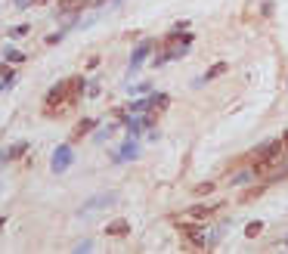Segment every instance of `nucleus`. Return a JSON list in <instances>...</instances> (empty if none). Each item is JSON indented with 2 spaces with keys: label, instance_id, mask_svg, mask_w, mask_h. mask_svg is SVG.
<instances>
[{
  "label": "nucleus",
  "instance_id": "f257e3e1",
  "mask_svg": "<svg viewBox=\"0 0 288 254\" xmlns=\"http://www.w3.org/2000/svg\"><path fill=\"white\" fill-rule=\"evenodd\" d=\"M189 47H192V34H177V31H170L167 38H165V50L155 56V65L161 68V65L170 62V59H180V56L189 53Z\"/></svg>",
  "mask_w": 288,
  "mask_h": 254
},
{
  "label": "nucleus",
  "instance_id": "f03ea898",
  "mask_svg": "<svg viewBox=\"0 0 288 254\" xmlns=\"http://www.w3.org/2000/svg\"><path fill=\"white\" fill-rule=\"evenodd\" d=\"M72 158H75V152H72V146H68V143L56 146V149H53V161H50L53 174H62V170H68V168H72Z\"/></svg>",
  "mask_w": 288,
  "mask_h": 254
},
{
  "label": "nucleus",
  "instance_id": "7ed1b4c3",
  "mask_svg": "<svg viewBox=\"0 0 288 254\" xmlns=\"http://www.w3.org/2000/svg\"><path fill=\"white\" fill-rule=\"evenodd\" d=\"M115 202H118V192H99V195H93V199H87L81 205V214H93L99 208H112Z\"/></svg>",
  "mask_w": 288,
  "mask_h": 254
},
{
  "label": "nucleus",
  "instance_id": "20e7f679",
  "mask_svg": "<svg viewBox=\"0 0 288 254\" xmlns=\"http://www.w3.org/2000/svg\"><path fill=\"white\" fill-rule=\"evenodd\" d=\"M149 53H152V41H143V43H140V47H136V50H133V56H130V72H127V75H133V72H136V68H140V65H143V59H146V56H149Z\"/></svg>",
  "mask_w": 288,
  "mask_h": 254
},
{
  "label": "nucleus",
  "instance_id": "39448f33",
  "mask_svg": "<svg viewBox=\"0 0 288 254\" xmlns=\"http://www.w3.org/2000/svg\"><path fill=\"white\" fill-rule=\"evenodd\" d=\"M68 87H72V81H59V84H53V90L47 93V109H53L59 99H65V93H68Z\"/></svg>",
  "mask_w": 288,
  "mask_h": 254
},
{
  "label": "nucleus",
  "instance_id": "423d86ee",
  "mask_svg": "<svg viewBox=\"0 0 288 254\" xmlns=\"http://www.w3.org/2000/svg\"><path fill=\"white\" fill-rule=\"evenodd\" d=\"M136 155H140V149H136L133 136H130V140H127V143H124V146L118 149V152L112 155V161H130V158H136Z\"/></svg>",
  "mask_w": 288,
  "mask_h": 254
},
{
  "label": "nucleus",
  "instance_id": "0eeeda50",
  "mask_svg": "<svg viewBox=\"0 0 288 254\" xmlns=\"http://www.w3.org/2000/svg\"><path fill=\"white\" fill-rule=\"evenodd\" d=\"M130 233V223L127 220H112L106 226V236H127Z\"/></svg>",
  "mask_w": 288,
  "mask_h": 254
},
{
  "label": "nucleus",
  "instance_id": "6e6552de",
  "mask_svg": "<svg viewBox=\"0 0 288 254\" xmlns=\"http://www.w3.org/2000/svg\"><path fill=\"white\" fill-rule=\"evenodd\" d=\"M226 72V62H220V65H214V68H208V72H205L199 81H195V87H202L205 84V81H211V78H217V75H223Z\"/></svg>",
  "mask_w": 288,
  "mask_h": 254
},
{
  "label": "nucleus",
  "instance_id": "1a4fd4ad",
  "mask_svg": "<svg viewBox=\"0 0 288 254\" xmlns=\"http://www.w3.org/2000/svg\"><path fill=\"white\" fill-rule=\"evenodd\" d=\"M25 149H28V143H16V146H9L6 152H3V158L13 161V158H19V155H25Z\"/></svg>",
  "mask_w": 288,
  "mask_h": 254
},
{
  "label": "nucleus",
  "instance_id": "9d476101",
  "mask_svg": "<svg viewBox=\"0 0 288 254\" xmlns=\"http://www.w3.org/2000/svg\"><path fill=\"white\" fill-rule=\"evenodd\" d=\"M189 214L195 217V220H208L214 211H211V208H205V205H195V208H189Z\"/></svg>",
  "mask_w": 288,
  "mask_h": 254
},
{
  "label": "nucleus",
  "instance_id": "9b49d317",
  "mask_svg": "<svg viewBox=\"0 0 288 254\" xmlns=\"http://www.w3.org/2000/svg\"><path fill=\"white\" fill-rule=\"evenodd\" d=\"M3 59H6V62H22V59H25V53H19L16 47H6V50H3Z\"/></svg>",
  "mask_w": 288,
  "mask_h": 254
},
{
  "label": "nucleus",
  "instance_id": "f8f14e48",
  "mask_svg": "<svg viewBox=\"0 0 288 254\" xmlns=\"http://www.w3.org/2000/svg\"><path fill=\"white\" fill-rule=\"evenodd\" d=\"M260 229H263V223H260V220H251V223L245 226V236H248V239H257Z\"/></svg>",
  "mask_w": 288,
  "mask_h": 254
},
{
  "label": "nucleus",
  "instance_id": "ddd939ff",
  "mask_svg": "<svg viewBox=\"0 0 288 254\" xmlns=\"http://www.w3.org/2000/svg\"><path fill=\"white\" fill-rule=\"evenodd\" d=\"M93 124H96V121H90V118H87V121H81V124L75 127V136H81V133H87V130H93Z\"/></svg>",
  "mask_w": 288,
  "mask_h": 254
},
{
  "label": "nucleus",
  "instance_id": "4468645a",
  "mask_svg": "<svg viewBox=\"0 0 288 254\" xmlns=\"http://www.w3.org/2000/svg\"><path fill=\"white\" fill-rule=\"evenodd\" d=\"M90 248H93V242H90V239H84V242H78V245H75L78 254H81V251H90Z\"/></svg>",
  "mask_w": 288,
  "mask_h": 254
},
{
  "label": "nucleus",
  "instance_id": "2eb2a0df",
  "mask_svg": "<svg viewBox=\"0 0 288 254\" xmlns=\"http://www.w3.org/2000/svg\"><path fill=\"white\" fill-rule=\"evenodd\" d=\"M130 90H133V93H152V84H136Z\"/></svg>",
  "mask_w": 288,
  "mask_h": 254
},
{
  "label": "nucleus",
  "instance_id": "dca6fc26",
  "mask_svg": "<svg viewBox=\"0 0 288 254\" xmlns=\"http://www.w3.org/2000/svg\"><path fill=\"white\" fill-rule=\"evenodd\" d=\"M109 133H112V127H106V130H96V143H102V140H109Z\"/></svg>",
  "mask_w": 288,
  "mask_h": 254
},
{
  "label": "nucleus",
  "instance_id": "f3484780",
  "mask_svg": "<svg viewBox=\"0 0 288 254\" xmlns=\"http://www.w3.org/2000/svg\"><path fill=\"white\" fill-rule=\"evenodd\" d=\"M214 189V183H202V186H195V192H199V195H205V192H211Z\"/></svg>",
  "mask_w": 288,
  "mask_h": 254
},
{
  "label": "nucleus",
  "instance_id": "a211bd4d",
  "mask_svg": "<svg viewBox=\"0 0 288 254\" xmlns=\"http://www.w3.org/2000/svg\"><path fill=\"white\" fill-rule=\"evenodd\" d=\"M245 180H251V170H245V174H239V177H233V186H236V183H245Z\"/></svg>",
  "mask_w": 288,
  "mask_h": 254
},
{
  "label": "nucleus",
  "instance_id": "6ab92c4d",
  "mask_svg": "<svg viewBox=\"0 0 288 254\" xmlns=\"http://www.w3.org/2000/svg\"><path fill=\"white\" fill-rule=\"evenodd\" d=\"M25 31H28V25H16V28L9 31V34H13V38H19V34H25Z\"/></svg>",
  "mask_w": 288,
  "mask_h": 254
},
{
  "label": "nucleus",
  "instance_id": "aec40b11",
  "mask_svg": "<svg viewBox=\"0 0 288 254\" xmlns=\"http://www.w3.org/2000/svg\"><path fill=\"white\" fill-rule=\"evenodd\" d=\"M31 3V0H16V6H28Z\"/></svg>",
  "mask_w": 288,
  "mask_h": 254
},
{
  "label": "nucleus",
  "instance_id": "412c9836",
  "mask_svg": "<svg viewBox=\"0 0 288 254\" xmlns=\"http://www.w3.org/2000/svg\"><path fill=\"white\" fill-rule=\"evenodd\" d=\"M279 245H285V248H288V236H285V239H282V242H279Z\"/></svg>",
  "mask_w": 288,
  "mask_h": 254
},
{
  "label": "nucleus",
  "instance_id": "4be33fe9",
  "mask_svg": "<svg viewBox=\"0 0 288 254\" xmlns=\"http://www.w3.org/2000/svg\"><path fill=\"white\" fill-rule=\"evenodd\" d=\"M3 161H6V158H3V155H0V165H3Z\"/></svg>",
  "mask_w": 288,
  "mask_h": 254
},
{
  "label": "nucleus",
  "instance_id": "5701e85b",
  "mask_svg": "<svg viewBox=\"0 0 288 254\" xmlns=\"http://www.w3.org/2000/svg\"><path fill=\"white\" fill-rule=\"evenodd\" d=\"M285 143H288V136H285Z\"/></svg>",
  "mask_w": 288,
  "mask_h": 254
}]
</instances>
